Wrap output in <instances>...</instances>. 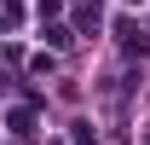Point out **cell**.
I'll use <instances>...</instances> for the list:
<instances>
[{"mask_svg":"<svg viewBox=\"0 0 150 145\" xmlns=\"http://www.w3.org/2000/svg\"><path fill=\"white\" fill-rule=\"evenodd\" d=\"M75 145H98V134H93V122H75Z\"/></svg>","mask_w":150,"mask_h":145,"instance_id":"cell-3","label":"cell"},{"mask_svg":"<svg viewBox=\"0 0 150 145\" xmlns=\"http://www.w3.org/2000/svg\"><path fill=\"white\" fill-rule=\"evenodd\" d=\"M127 6H139V0H127Z\"/></svg>","mask_w":150,"mask_h":145,"instance_id":"cell-5","label":"cell"},{"mask_svg":"<svg viewBox=\"0 0 150 145\" xmlns=\"http://www.w3.org/2000/svg\"><path fill=\"white\" fill-rule=\"evenodd\" d=\"M58 12H64V0H40V23H46V18H58Z\"/></svg>","mask_w":150,"mask_h":145,"instance_id":"cell-4","label":"cell"},{"mask_svg":"<svg viewBox=\"0 0 150 145\" xmlns=\"http://www.w3.org/2000/svg\"><path fill=\"white\" fill-rule=\"evenodd\" d=\"M69 41H75V35H69V29H64V23H52V29H46V47H58V52H64Z\"/></svg>","mask_w":150,"mask_h":145,"instance_id":"cell-2","label":"cell"},{"mask_svg":"<svg viewBox=\"0 0 150 145\" xmlns=\"http://www.w3.org/2000/svg\"><path fill=\"white\" fill-rule=\"evenodd\" d=\"M6 128H12V134H29V128H35V116H29V110H12V116H6Z\"/></svg>","mask_w":150,"mask_h":145,"instance_id":"cell-1","label":"cell"}]
</instances>
